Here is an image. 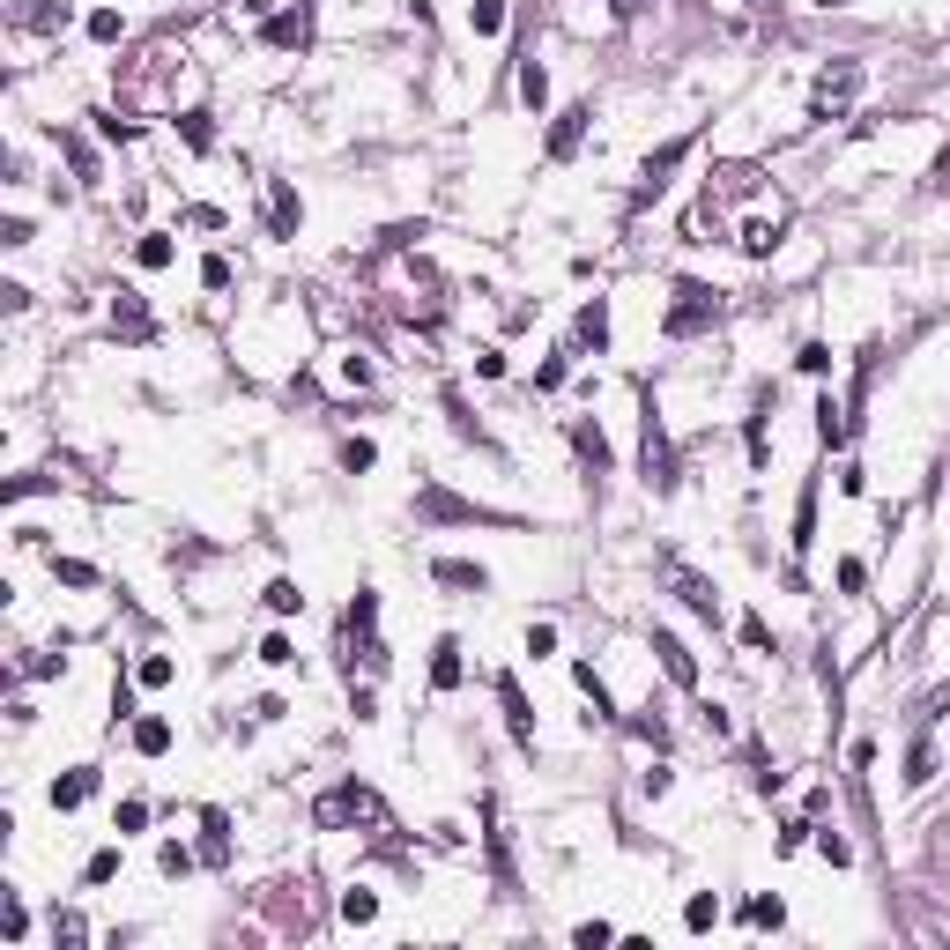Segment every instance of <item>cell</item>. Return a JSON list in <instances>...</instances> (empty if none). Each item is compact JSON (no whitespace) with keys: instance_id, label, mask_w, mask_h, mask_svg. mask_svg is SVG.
Returning a JSON list of instances; mask_svg holds the SVG:
<instances>
[{"instance_id":"5bb4252c","label":"cell","mask_w":950,"mask_h":950,"mask_svg":"<svg viewBox=\"0 0 950 950\" xmlns=\"http://www.w3.org/2000/svg\"><path fill=\"white\" fill-rule=\"evenodd\" d=\"M654 654H662V668H668V683H676V691H699V654H691L676 631H662V624H654Z\"/></svg>"},{"instance_id":"680465c9","label":"cell","mask_w":950,"mask_h":950,"mask_svg":"<svg viewBox=\"0 0 950 950\" xmlns=\"http://www.w3.org/2000/svg\"><path fill=\"white\" fill-rule=\"evenodd\" d=\"M609 936H617L609 921H579V928H572V943H587V950H594V943H609Z\"/></svg>"},{"instance_id":"9a60e30c","label":"cell","mask_w":950,"mask_h":950,"mask_svg":"<svg viewBox=\"0 0 950 950\" xmlns=\"http://www.w3.org/2000/svg\"><path fill=\"white\" fill-rule=\"evenodd\" d=\"M572 454H579V468H587V483L617 468V454H609V439H602V423H587V416L572 423Z\"/></svg>"},{"instance_id":"db71d44e","label":"cell","mask_w":950,"mask_h":950,"mask_svg":"<svg viewBox=\"0 0 950 950\" xmlns=\"http://www.w3.org/2000/svg\"><path fill=\"white\" fill-rule=\"evenodd\" d=\"M743 646H750V654H773V631H765V617H743Z\"/></svg>"},{"instance_id":"be15d7a7","label":"cell","mask_w":950,"mask_h":950,"mask_svg":"<svg viewBox=\"0 0 950 950\" xmlns=\"http://www.w3.org/2000/svg\"><path fill=\"white\" fill-rule=\"evenodd\" d=\"M609 8H617L624 23H631V15H646V0H609Z\"/></svg>"},{"instance_id":"681fc988","label":"cell","mask_w":950,"mask_h":950,"mask_svg":"<svg viewBox=\"0 0 950 950\" xmlns=\"http://www.w3.org/2000/svg\"><path fill=\"white\" fill-rule=\"evenodd\" d=\"M817 854H825L831 868H847V862H854V847H847V839H839V831H817Z\"/></svg>"},{"instance_id":"e7e4bbea","label":"cell","mask_w":950,"mask_h":950,"mask_svg":"<svg viewBox=\"0 0 950 950\" xmlns=\"http://www.w3.org/2000/svg\"><path fill=\"white\" fill-rule=\"evenodd\" d=\"M817 8H847V0H817Z\"/></svg>"},{"instance_id":"4dcf8cb0","label":"cell","mask_w":950,"mask_h":950,"mask_svg":"<svg viewBox=\"0 0 950 950\" xmlns=\"http://www.w3.org/2000/svg\"><path fill=\"white\" fill-rule=\"evenodd\" d=\"M483 825H491V876H497V891H513V854H505V831H497V810H483Z\"/></svg>"},{"instance_id":"7c38bea8","label":"cell","mask_w":950,"mask_h":950,"mask_svg":"<svg viewBox=\"0 0 950 950\" xmlns=\"http://www.w3.org/2000/svg\"><path fill=\"white\" fill-rule=\"evenodd\" d=\"M683 157H691V134H683V141H662V149H654V157L639 164V186H631V201H654V194L668 186V171L683 164Z\"/></svg>"},{"instance_id":"52a82bcc","label":"cell","mask_w":950,"mask_h":950,"mask_svg":"<svg viewBox=\"0 0 950 950\" xmlns=\"http://www.w3.org/2000/svg\"><path fill=\"white\" fill-rule=\"evenodd\" d=\"M654 565H662V579H668V594H676V602H683V609H691V617H699V624H720V587H713V579H705V572H691V565H683V557H676V550H662V557H654Z\"/></svg>"},{"instance_id":"c3c4849f","label":"cell","mask_w":950,"mask_h":950,"mask_svg":"<svg viewBox=\"0 0 950 950\" xmlns=\"http://www.w3.org/2000/svg\"><path fill=\"white\" fill-rule=\"evenodd\" d=\"M157 868H164V876H186V868H194V854H186L178 839H164V847H157Z\"/></svg>"},{"instance_id":"d6986e66","label":"cell","mask_w":950,"mask_h":950,"mask_svg":"<svg viewBox=\"0 0 950 950\" xmlns=\"http://www.w3.org/2000/svg\"><path fill=\"white\" fill-rule=\"evenodd\" d=\"M765 423H773V386H757V402H750V423H743V439H750V468H765V460H773V439H765Z\"/></svg>"},{"instance_id":"6da1fadb","label":"cell","mask_w":950,"mask_h":950,"mask_svg":"<svg viewBox=\"0 0 950 950\" xmlns=\"http://www.w3.org/2000/svg\"><path fill=\"white\" fill-rule=\"evenodd\" d=\"M112 89H120L126 112H178V97L201 104V67L178 38H149L134 60L112 67Z\"/></svg>"},{"instance_id":"484cf974","label":"cell","mask_w":950,"mask_h":950,"mask_svg":"<svg viewBox=\"0 0 950 950\" xmlns=\"http://www.w3.org/2000/svg\"><path fill=\"white\" fill-rule=\"evenodd\" d=\"M431 572H439V587H468V594H483V587H491V572H483V565H468V557H439Z\"/></svg>"},{"instance_id":"30bf717a","label":"cell","mask_w":950,"mask_h":950,"mask_svg":"<svg viewBox=\"0 0 950 950\" xmlns=\"http://www.w3.org/2000/svg\"><path fill=\"white\" fill-rule=\"evenodd\" d=\"M260 45H275V52H312V0L268 15V23H260Z\"/></svg>"},{"instance_id":"ac0fdd59","label":"cell","mask_w":950,"mask_h":950,"mask_svg":"<svg viewBox=\"0 0 950 950\" xmlns=\"http://www.w3.org/2000/svg\"><path fill=\"white\" fill-rule=\"evenodd\" d=\"M572 342H579V349H594V357L609 349V297H587V305H579V320H572Z\"/></svg>"},{"instance_id":"f546056e","label":"cell","mask_w":950,"mask_h":950,"mask_svg":"<svg viewBox=\"0 0 950 950\" xmlns=\"http://www.w3.org/2000/svg\"><path fill=\"white\" fill-rule=\"evenodd\" d=\"M134 750H141V757H164V750H171V720L141 713V720H134Z\"/></svg>"},{"instance_id":"f35d334b","label":"cell","mask_w":950,"mask_h":950,"mask_svg":"<svg viewBox=\"0 0 950 950\" xmlns=\"http://www.w3.org/2000/svg\"><path fill=\"white\" fill-rule=\"evenodd\" d=\"M928 780H936V750L913 743V750H906V787H928Z\"/></svg>"},{"instance_id":"816d5d0a","label":"cell","mask_w":950,"mask_h":950,"mask_svg":"<svg viewBox=\"0 0 950 950\" xmlns=\"http://www.w3.org/2000/svg\"><path fill=\"white\" fill-rule=\"evenodd\" d=\"M868 572H862V557H839V594H862Z\"/></svg>"},{"instance_id":"94428289","label":"cell","mask_w":950,"mask_h":950,"mask_svg":"<svg viewBox=\"0 0 950 950\" xmlns=\"http://www.w3.org/2000/svg\"><path fill=\"white\" fill-rule=\"evenodd\" d=\"M186 223H194V231H223L231 215H223V208H186Z\"/></svg>"},{"instance_id":"83f0119b","label":"cell","mask_w":950,"mask_h":950,"mask_svg":"<svg viewBox=\"0 0 950 950\" xmlns=\"http://www.w3.org/2000/svg\"><path fill=\"white\" fill-rule=\"evenodd\" d=\"M520 104H528V112H542V104H550V75H542L535 52H520Z\"/></svg>"},{"instance_id":"3957f363","label":"cell","mask_w":950,"mask_h":950,"mask_svg":"<svg viewBox=\"0 0 950 950\" xmlns=\"http://www.w3.org/2000/svg\"><path fill=\"white\" fill-rule=\"evenodd\" d=\"M312 825H328V831H342V825H372V831H394V817H386V802H379L365 780H342V787H328L320 802H312Z\"/></svg>"},{"instance_id":"7bdbcfd3","label":"cell","mask_w":950,"mask_h":950,"mask_svg":"<svg viewBox=\"0 0 950 950\" xmlns=\"http://www.w3.org/2000/svg\"><path fill=\"white\" fill-rule=\"evenodd\" d=\"M112 876H120V847H97L89 868H83V884H112Z\"/></svg>"},{"instance_id":"d6a6232c","label":"cell","mask_w":950,"mask_h":950,"mask_svg":"<svg viewBox=\"0 0 950 950\" xmlns=\"http://www.w3.org/2000/svg\"><path fill=\"white\" fill-rule=\"evenodd\" d=\"M446 416H454V431L468 439V446H491V439H483V423H476V416H468V402H460V386H446Z\"/></svg>"},{"instance_id":"91938a15","label":"cell","mask_w":950,"mask_h":950,"mask_svg":"<svg viewBox=\"0 0 950 950\" xmlns=\"http://www.w3.org/2000/svg\"><path fill=\"white\" fill-rule=\"evenodd\" d=\"M342 379H349V386H372V357L349 349V357H342Z\"/></svg>"},{"instance_id":"8992f818","label":"cell","mask_w":950,"mask_h":950,"mask_svg":"<svg viewBox=\"0 0 950 950\" xmlns=\"http://www.w3.org/2000/svg\"><path fill=\"white\" fill-rule=\"evenodd\" d=\"M713 320H720V289L713 283H676V305H668L662 334L668 342H691V334H705Z\"/></svg>"},{"instance_id":"ee69618b","label":"cell","mask_w":950,"mask_h":950,"mask_svg":"<svg viewBox=\"0 0 950 950\" xmlns=\"http://www.w3.org/2000/svg\"><path fill=\"white\" fill-rule=\"evenodd\" d=\"M794 365H802L810 379H825L831 372V349H825V342H802V349H794Z\"/></svg>"},{"instance_id":"9c48e42d","label":"cell","mask_w":950,"mask_h":950,"mask_svg":"<svg viewBox=\"0 0 950 950\" xmlns=\"http://www.w3.org/2000/svg\"><path fill=\"white\" fill-rule=\"evenodd\" d=\"M780 238H787V201L773 194V201H757V208H743L736 215V246L750 252V260H765V252H780Z\"/></svg>"},{"instance_id":"f6af8a7d","label":"cell","mask_w":950,"mask_h":950,"mask_svg":"<svg viewBox=\"0 0 950 950\" xmlns=\"http://www.w3.org/2000/svg\"><path fill=\"white\" fill-rule=\"evenodd\" d=\"M372 460H379V446H372V439H349V446H342V468H349V476H365Z\"/></svg>"},{"instance_id":"6125c7cd","label":"cell","mask_w":950,"mask_h":950,"mask_svg":"<svg viewBox=\"0 0 950 950\" xmlns=\"http://www.w3.org/2000/svg\"><path fill=\"white\" fill-rule=\"evenodd\" d=\"M149 825V802H120V831H141Z\"/></svg>"},{"instance_id":"836d02e7","label":"cell","mask_w":950,"mask_h":950,"mask_svg":"<svg viewBox=\"0 0 950 950\" xmlns=\"http://www.w3.org/2000/svg\"><path fill=\"white\" fill-rule=\"evenodd\" d=\"M468 30H476V38H497V30H505V0H476V8H468Z\"/></svg>"},{"instance_id":"7a4b0ae2","label":"cell","mask_w":950,"mask_h":950,"mask_svg":"<svg viewBox=\"0 0 950 950\" xmlns=\"http://www.w3.org/2000/svg\"><path fill=\"white\" fill-rule=\"evenodd\" d=\"M757 201H773V178L757 164H713L705 171V201L691 215V231H736V215Z\"/></svg>"},{"instance_id":"8d00e7d4","label":"cell","mask_w":950,"mask_h":950,"mask_svg":"<svg viewBox=\"0 0 950 950\" xmlns=\"http://www.w3.org/2000/svg\"><path fill=\"white\" fill-rule=\"evenodd\" d=\"M134 260H141V268H171V238H164V231H141Z\"/></svg>"},{"instance_id":"1f68e13d","label":"cell","mask_w":950,"mask_h":950,"mask_svg":"<svg viewBox=\"0 0 950 950\" xmlns=\"http://www.w3.org/2000/svg\"><path fill=\"white\" fill-rule=\"evenodd\" d=\"M60 149H67V164H75V178H83V186H97V149H89L83 134H60Z\"/></svg>"},{"instance_id":"7402d4cb","label":"cell","mask_w":950,"mask_h":950,"mask_svg":"<svg viewBox=\"0 0 950 950\" xmlns=\"http://www.w3.org/2000/svg\"><path fill=\"white\" fill-rule=\"evenodd\" d=\"M89 794H97V765H75V773L52 780V810H83Z\"/></svg>"},{"instance_id":"f1b7e54d","label":"cell","mask_w":950,"mask_h":950,"mask_svg":"<svg viewBox=\"0 0 950 950\" xmlns=\"http://www.w3.org/2000/svg\"><path fill=\"white\" fill-rule=\"evenodd\" d=\"M794 557H802V550H810V542H817V483H802V505H794Z\"/></svg>"},{"instance_id":"4316f807","label":"cell","mask_w":950,"mask_h":950,"mask_svg":"<svg viewBox=\"0 0 950 950\" xmlns=\"http://www.w3.org/2000/svg\"><path fill=\"white\" fill-rule=\"evenodd\" d=\"M171 120H178V134H186V149H194V157H208V149H215V126H208L201 104H186V112H171Z\"/></svg>"},{"instance_id":"7dc6e473","label":"cell","mask_w":950,"mask_h":950,"mask_svg":"<svg viewBox=\"0 0 950 950\" xmlns=\"http://www.w3.org/2000/svg\"><path fill=\"white\" fill-rule=\"evenodd\" d=\"M97 134H104V141H134V134H141V120H120V112H97Z\"/></svg>"},{"instance_id":"03108f58","label":"cell","mask_w":950,"mask_h":950,"mask_svg":"<svg viewBox=\"0 0 950 950\" xmlns=\"http://www.w3.org/2000/svg\"><path fill=\"white\" fill-rule=\"evenodd\" d=\"M757 8H765V0H757Z\"/></svg>"},{"instance_id":"9f6ffc18","label":"cell","mask_w":950,"mask_h":950,"mask_svg":"<svg viewBox=\"0 0 950 950\" xmlns=\"http://www.w3.org/2000/svg\"><path fill=\"white\" fill-rule=\"evenodd\" d=\"M750 921H757V928H780L787 906H780V899H750Z\"/></svg>"},{"instance_id":"4fadbf2b","label":"cell","mask_w":950,"mask_h":950,"mask_svg":"<svg viewBox=\"0 0 950 950\" xmlns=\"http://www.w3.org/2000/svg\"><path fill=\"white\" fill-rule=\"evenodd\" d=\"M416 520H497V513H483V505H468V497L439 491V483H423L416 491Z\"/></svg>"},{"instance_id":"ffe728a7","label":"cell","mask_w":950,"mask_h":950,"mask_svg":"<svg viewBox=\"0 0 950 950\" xmlns=\"http://www.w3.org/2000/svg\"><path fill=\"white\" fill-rule=\"evenodd\" d=\"M587 120H594V104H565V112H557V126H550V157H557V164H565V157L579 149Z\"/></svg>"},{"instance_id":"8fae6325","label":"cell","mask_w":950,"mask_h":950,"mask_svg":"<svg viewBox=\"0 0 950 950\" xmlns=\"http://www.w3.org/2000/svg\"><path fill=\"white\" fill-rule=\"evenodd\" d=\"M497 705H505V728H513V743L535 757V713H528V691H520V676H513V668L497 676Z\"/></svg>"},{"instance_id":"cb8c5ba5","label":"cell","mask_w":950,"mask_h":950,"mask_svg":"<svg viewBox=\"0 0 950 950\" xmlns=\"http://www.w3.org/2000/svg\"><path fill=\"white\" fill-rule=\"evenodd\" d=\"M201 862L208 868L231 862V817H223V810H201Z\"/></svg>"},{"instance_id":"ab89813d","label":"cell","mask_w":950,"mask_h":950,"mask_svg":"<svg viewBox=\"0 0 950 950\" xmlns=\"http://www.w3.org/2000/svg\"><path fill=\"white\" fill-rule=\"evenodd\" d=\"M89 38H97V45H120V38H126L120 8H97V15H89Z\"/></svg>"},{"instance_id":"44dd1931","label":"cell","mask_w":950,"mask_h":950,"mask_svg":"<svg viewBox=\"0 0 950 950\" xmlns=\"http://www.w3.org/2000/svg\"><path fill=\"white\" fill-rule=\"evenodd\" d=\"M460 676H468V668H460V639L446 631V639L431 646V691H460Z\"/></svg>"},{"instance_id":"f5cc1de1","label":"cell","mask_w":950,"mask_h":950,"mask_svg":"<svg viewBox=\"0 0 950 950\" xmlns=\"http://www.w3.org/2000/svg\"><path fill=\"white\" fill-rule=\"evenodd\" d=\"M201 283L208 289H231V260H223V252H208V260H201Z\"/></svg>"},{"instance_id":"2e32d148","label":"cell","mask_w":950,"mask_h":950,"mask_svg":"<svg viewBox=\"0 0 950 950\" xmlns=\"http://www.w3.org/2000/svg\"><path fill=\"white\" fill-rule=\"evenodd\" d=\"M67 0H15V30H38V38H60L67 30Z\"/></svg>"},{"instance_id":"5b68a950","label":"cell","mask_w":950,"mask_h":950,"mask_svg":"<svg viewBox=\"0 0 950 950\" xmlns=\"http://www.w3.org/2000/svg\"><path fill=\"white\" fill-rule=\"evenodd\" d=\"M342 662L372 668V676H386V646H379V594L372 587H357V602H349V617H342Z\"/></svg>"},{"instance_id":"b9f144b4","label":"cell","mask_w":950,"mask_h":950,"mask_svg":"<svg viewBox=\"0 0 950 950\" xmlns=\"http://www.w3.org/2000/svg\"><path fill=\"white\" fill-rule=\"evenodd\" d=\"M631 736H639V743H654V750H668V720L654 713V705H646V713L631 720Z\"/></svg>"},{"instance_id":"ba28073f","label":"cell","mask_w":950,"mask_h":950,"mask_svg":"<svg viewBox=\"0 0 950 950\" xmlns=\"http://www.w3.org/2000/svg\"><path fill=\"white\" fill-rule=\"evenodd\" d=\"M854 97H862V60H831L825 75H817V89H810V120H817V126L847 120Z\"/></svg>"},{"instance_id":"6f0895ef","label":"cell","mask_w":950,"mask_h":950,"mask_svg":"<svg viewBox=\"0 0 950 950\" xmlns=\"http://www.w3.org/2000/svg\"><path fill=\"white\" fill-rule=\"evenodd\" d=\"M52 936H60V943H89V928H83V913H60V921H52Z\"/></svg>"},{"instance_id":"f907efd6","label":"cell","mask_w":950,"mask_h":950,"mask_svg":"<svg viewBox=\"0 0 950 950\" xmlns=\"http://www.w3.org/2000/svg\"><path fill=\"white\" fill-rule=\"evenodd\" d=\"M528 654H535V662H542V654H557V624H528Z\"/></svg>"},{"instance_id":"d4e9b609","label":"cell","mask_w":950,"mask_h":950,"mask_svg":"<svg viewBox=\"0 0 950 950\" xmlns=\"http://www.w3.org/2000/svg\"><path fill=\"white\" fill-rule=\"evenodd\" d=\"M572 683H579V699L594 705V713H587V728H594V720H617V713H609V683H602L587 662H572Z\"/></svg>"},{"instance_id":"74e56055","label":"cell","mask_w":950,"mask_h":950,"mask_svg":"<svg viewBox=\"0 0 950 950\" xmlns=\"http://www.w3.org/2000/svg\"><path fill=\"white\" fill-rule=\"evenodd\" d=\"M52 579H60V587H97V565H83V557H52Z\"/></svg>"},{"instance_id":"e0dca14e","label":"cell","mask_w":950,"mask_h":950,"mask_svg":"<svg viewBox=\"0 0 950 950\" xmlns=\"http://www.w3.org/2000/svg\"><path fill=\"white\" fill-rule=\"evenodd\" d=\"M112 334H120V342H149V334H157L149 305H141V289H120V297H112Z\"/></svg>"},{"instance_id":"d590c367","label":"cell","mask_w":950,"mask_h":950,"mask_svg":"<svg viewBox=\"0 0 950 950\" xmlns=\"http://www.w3.org/2000/svg\"><path fill=\"white\" fill-rule=\"evenodd\" d=\"M713 921H720V899H713V891H699V899L683 906V928H691V936H705Z\"/></svg>"},{"instance_id":"11a10c76","label":"cell","mask_w":950,"mask_h":950,"mask_svg":"<svg viewBox=\"0 0 950 950\" xmlns=\"http://www.w3.org/2000/svg\"><path fill=\"white\" fill-rule=\"evenodd\" d=\"M134 676H141V683H149V691H164V683H171V662H164V654H149V662L134 668Z\"/></svg>"},{"instance_id":"e575fe53","label":"cell","mask_w":950,"mask_h":950,"mask_svg":"<svg viewBox=\"0 0 950 950\" xmlns=\"http://www.w3.org/2000/svg\"><path fill=\"white\" fill-rule=\"evenodd\" d=\"M342 921H349V928H372L379 899H372V891H342Z\"/></svg>"},{"instance_id":"603a6c76","label":"cell","mask_w":950,"mask_h":950,"mask_svg":"<svg viewBox=\"0 0 950 950\" xmlns=\"http://www.w3.org/2000/svg\"><path fill=\"white\" fill-rule=\"evenodd\" d=\"M268 223H275V238H297V223H305V201H297V194H289L283 178H275V186H268Z\"/></svg>"},{"instance_id":"60d3db41","label":"cell","mask_w":950,"mask_h":950,"mask_svg":"<svg viewBox=\"0 0 950 950\" xmlns=\"http://www.w3.org/2000/svg\"><path fill=\"white\" fill-rule=\"evenodd\" d=\"M268 609H275V617H289V609H305L297 579H268Z\"/></svg>"},{"instance_id":"bcb514c9","label":"cell","mask_w":950,"mask_h":950,"mask_svg":"<svg viewBox=\"0 0 950 950\" xmlns=\"http://www.w3.org/2000/svg\"><path fill=\"white\" fill-rule=\"evenodd\" d=\"M260 662H268V668H289V662H297V646H289L283 631H268V639H260Z\"/></svg>"},{"instance_id":"277c9868","label":"cell","mask_w":950,"mask_h":950,"mask_svg":"<svg viewBox=\"0 0 950 950\" xmlns=\"http://www.w3.org/2000/svg\"><path fill=\"white\" fill-rule=\"evenodd\" d=\"M639 468H646V483H654V491H676V446H668L662 402H654V386H646V379H639Z\"/></svg>"}]
</instances>
